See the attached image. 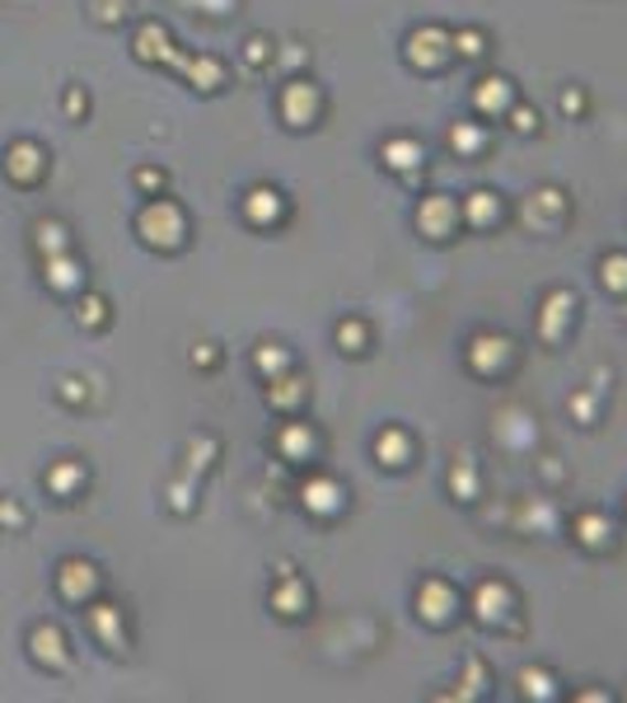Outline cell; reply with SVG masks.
<instances>
[{
	"mask_svg": "<svg viewBox=\"0 0 627 703\" xmlns=\"http://www.w3.org/2000/svg\"><path fill=\"white\" fill-rule=\"evenodd\" d=\"M136 234H141L146 249H164V253L183 249V240H188L183 207L173 198H150L141 211H136Z\"/></svg>",
	"mask_w": 627,
	"mask_h": 703,
	"instance_id": "1",
	"label": "cell"
},
{
	"mask_svg": "<svg viewBox=\"0 0 627 703\" xmlns=\"http://www.w3.org/2000/svg\"><path fill=\"white\" fill-rule=\"evenodd\" d=\"M99 586H104V577L89 558H62V568H56V596L66 605H89L99 596Z\"/></svg>",
	"mask_w": 627,
	"mask_h": 703,
	"instance_id": "2",
	"label": "cell"
},
{
	"mask_svg": "<svg viewBox=\"0 0 627 703\" xmlns=\"http://www.w3.org/2000/svg\"><path fill=\"white\" fill-rule=\"evenodd\" d=\"M29 657H33V667H43L52 675H62L71 667V648H66V633H62V623H33V633H29Z\"/></svg>",
	"mask_w": 627,
	"mask_h": 703,
	"instance_id": "3",
	"label": "cell"
},
{
	"mask_svg": "<svg viewBox=\"0 0 627 703\" xmlns=\"http://www.w3.org/2000/svg\"><path fill=\"white\" fill-rule=\"evenodd\" d=\"M6 179L19 183V188H38L47 179V155L38 150L33 141H14L6 150Z\"/></svg>",
	"mask_w": 627,
	"mask_h": 703,
	"instance_id": "4",
	"label": "cell"
},
{
	"mask_svg": "<svg viewBox=\"0 0 627 703\" xmlns=\"http://www.w3.org/2000/svg\"><path fill=\"white\" fill-rule=\"evenodd\" d=\"M85 619H89V629L94 638H99V648L108 652H127V629H123V610L108 600H89L85 605Z\"/></svg>",
	"mask_w": 627,
	"mask_h": 703,
	"instance_id": "5",
	"label": "cell"
},
{
	"mask_svg": "<svg viewBox=\"0 0 627 703\" xmlns=\"http://www.w3.org/2000/svg\"><path fill=\"white\" fill-rule=\"evenodd\" d=\"M131 52H136V62H141V66H169L173 62V38H169L164 24H155V19H150V24L136 29Z\"/></svg>",
	"mask_w": 627,
	"mask_h": 703,
	"instance_id": "6",
	"label": "cell"
},
{
	"mask_svg": "<svg viewBox=\"0 0 627 703\" xmlns=\"http://www.w3.org/2000/svg\"><path fill=\"white\" fill-rule=\"evenodd\" d=\"M85 464H75V460H62V464H52L47 469V474H43V483L52 487V493L56 497H62V502H71L75 493H81V487H85Z\"/></svg>",
	"mask_w": 627,
	"mask_h": 703,
	"instance_id": "7",
	"label": "cell"
},
{
	"mask_svg": "<svg viewBox=\"0 0 627 703\" xmlns=\"http://www.w3.org/2000/svg\"><path fill=\"white\" fill-rule=\"evenodd\" d=\"M314 108H319V94H314V85L290 81V85H286V123H290V127H309Z\"/></svg>",
	"mask_w": 627,
	"mask_h": 703,
	"instance_id": "8",
	"label": "cell"
},
{
	"mask_svg": "<svg viewBox=\"0 0 627 703\" xmlns=\"http://www.w3.org/2000/svg\"><path fill=\"white\" fill-rule=\"evenodd\" d=\"M47 282L56 291H75V286H85V267L71 259V249L66 253H47Z\"/></svg>",
	"mask_w": 627,
	"mask_h": 703,
	"instance_id": "9",
	"label": "cell"
},
{
	"mask_svg": "<svg viewBox=\"0 0 627 703\" xmlns=\"http://www.w3.org/2000/svg\"><path fill=\"white\" fill-rule=\"evenodd\" d=\"M244 211H248V221L267 225V221H277L281 198H277V192H272V188H253V192H248V202H244Z\"/></svg>",
	"mask_w": 627,
	"mask_h": 703,
	"instance_id": "10",
	"label": "cell"
},
{
	"mask_svg": "<svg viewBox=\"0 0 627 703\" xmlns=\"http://www.w3.org/2000/svg\"><path fill=\"white\" fill-rule=\"evenodd\" d=\"M33 244H38V253H66L71 249L66 225L62 221H38L33 225Z\"/></svg>",
	"mask_w": 627,
	"mask_h": 703,
	"instance_id": "11",
	"label": "cell"
},
{
	"mask_svg": "<svg viewBox=\"0 0 627 703\" xmlns=\"http://www.w3.org/2000/svg\"><path fill=\"white\" fill-rule=\"evenodd\" d=\"M75 319H81L85 328H104V324L113 319V315H108V301L89 291V296H81V305H75Z\"/></svg>",
	"mask_w": 627,
	"mask_h": 703,
	"instance_id": "12",
	"label": "cell"
},
{
	"mask_svg": "<svg viewBox=\"0 0 627 703\" xmlns=\"http://www.w3.org/2000/svg\"><path fill=\"white\" fill-rule=\"evenodd\" d=\"M300 380H272V389H267V403H281V408H290V403H296L300 399V389H296Z\"/></svg>",
	"mask_w": 627,
	"mask_h": 703,
	"instance_id": "13",
	"label": "cell"
},
{
	"mask_svg": "<svg viewBox=\"0 0 627 703\" xmlns=\"http://www.w3.org/2000/svg\"><path fill=\"white\" fill-rule=\"evenodd\" d=\"M0 525H6V531H24V525H29V512H24L19 502L0 497Z\"/></svg>",
	"mask_w": 627,
	"mask_h": 703,
	"instance_id": "14",
	"label": "cell"
},
{
	"mask_svg": "<svg viewBox=\"0 0 627 703\" xmlns=\"http://www.w3.org/2000/svg\"><path fill=\"white\" fill-rule=\"evenodd\" d=\"M94 14H99V24H117L127 14V0H94Z\"/></svg>",
	"mask_w": 627,
	"mask_h": 703,
	"instance_id": "15",
	"label": "cell"
},
{
	"mask_svg": "<svg viewBox=\"0 0 627 703\" xmlns=\"http://www.w3.org/2000/svg\"><path fill=\"white\" fill-rule=\"evenodd\" d=\"M281 441H286V451H290V455H305V451H314V437H309V432H300V427H296V432H286Z\"/></svg>",
	"mask_w": 627,
	"mask_h": 703,
	"instance_id": "16",
	"label": "cell"
},
{
	"mask_svg": "<svg viewBox=\"0 0 627 703\" xmlns=\"http://www.w3.org/2000/svg\"><path fill=\"white\" fill-rule=\"evenodd\" d=\"M305 497H314V506H323V512H328L332 497H338V487H332V483H314V487H305Z\"/></svg>",
	"mask_w": 627,
	"mask_h": 703,
	"instance_id": "17",
	"label": "cell"
},
{
	"mask_svg": "<svg viewBox=\"0 0 627 703\" xmlns=\"http://www.w3.org/2000/svg\"><path fill=\"white\" fill-rule=\"evenodd\" d=\"M66 113H71V117L89 113V94H85V90H66Z\"/></svg>",
	"mask_w": 627,
	"mask_h": 703,
	"instance_id": "18",
	"label": "cell"
},
{
	"mask_svg": "<svg viewBox=\"0 0 627 703\" xmlns=\"http://www.w3.org/2000/svg\"><path fill=\"white\" fill-rule=\"evenodd\" d=\"M136 183H141L146 192H155V188H164V169H141V174H136Z\"/></svg>",
	"mask_w": 627,
	"mask_h": 703,
	"instance_id": "19",
	"label": "cell"
},
{
	"mask_svg": "<svg viewBox=\"0 0 627 703\" xmlns=\"http://www.w3.org/2000/svg\"><path fill=\"white\" fill-rule=\"evenodd\" d=\"M62 399H66V403H85V389H81V380H62Z\"/></svg>",
	"mask_w": 627,
	"mask_h": 703,
	"instance_id": "20",
	"label": "cell"
},
{
	"mask_svg": "<svg viewBox=\"0 0 627 703\" xmlns=\"http://www.w3.org/2000/svg\"><path fill=\"white\" fill-rule=\"evenodd\" d=\"M258 366L263 370H277V366H286V357H281V352H258Z\"/></svg>",
	"mask_w": 627,
	"mask_h": 703,
	"instance_id": "21",
	"label": "cell"
}]
</instances>
